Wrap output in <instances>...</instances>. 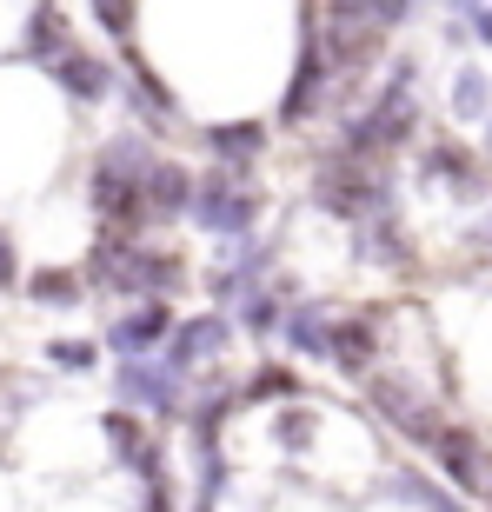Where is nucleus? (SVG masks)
<instances>
[{
	"mask_svg": "<svg viewBox=\"0 0 492 512\" xmlns=\"http://www.w3.org/2000/svg\"><path fill=\"white\" fill-rule=\"evenodd\" d=\"M286 346L300 353V360H326V346H333V320H326L320 300H300L286 313Z\"/></svg>",
	"mask_w": 492,
	"mask_h": 512,
	"instance_id": "17",
	"label": "nucleus"
},
{
	"mask_svg": "<svg viewBox=\"0 0 492 512\" xmlns=\"http://www.w3.org/2000/svg\"><path fill=\"white\" fill-rule=\"evenodd\" d=\"M47 67H54V80H60V87H67L74 100H87V107L114 94V67H107L100 54H87V47H67V54L47 60Z\"/></svg>",
	"mask_w": 492,
	"mask_h": 512,
	"instance_id": "15",
	"label": "nucleus"
},
{
	"mask_svg": "<svg viewBox=\"0 0 492 512\" xmlns=\"http://www.w3.org/2000/svg\"><path fill=\"white\" fill-rule=\"evenodd\" d=\"M486 506H492V499H486Z\"/></svg>",
	"mask_w": 492,
	"mask_h": 512,
	"instance_id": "34",
	"label": "nucleus"
},
{
	"mask_svg": "<svg viewBox=\"0 0 492 512\" xmlns=\"http://www.w3.org/2000/svg\"><path fill=\"white\" fill-rule=\"evenodd\" d=\"M419 173L439 180L446 193H459V200H479V193H486V167H479V153L459 147V140H446V133L419 147Z\"/></svg>",
	"mask_w": 492,
	"mask_h": 512,
	"instance_id": "9",
	"label": "nucleus"
},
{
	"mask_svg": "<svg viewBox=\"0 0 492 512\" xmlns=\"http://www.w3.org/2000/svg\"><path fill=\"white\" fill-rule=\"evenodd\" d=\"M379 20L366 14H346V7H326V60H333V74H366L379 60Z\"/></svg>",
	"mask_w": 492,
	"mask_h": 512,
	"instance_id": "6",
	"label": "nucleus"
},
{
	"mask_svg": "<svg viewBox=\"0 0 492 512\" xmlns=\"http://www.w3.org/2000/svg\"><path fill=\"white\" fill-rule=\"evenodd\" d=\"M20 280V266H14V247H7V233H0V293Z\"/></svg>",
	"mask_w": 492,
	"mask_h": 512,
	"instance_id": "29",
	"label": "nucleus"
},
{
	"mask_svg": "<svg viewBox=\"0 0 492 512\" xmlns=\"http://www.w3.org/2000/svg\"><path fill=\"white\" fill-rule=\"evenodd\" d=\"M87 273L107 293H127V300H173L187 286V266L173 260V253L147 247V240H127V233H100Z\"/></svg>",
	"mask_w": 492,
	"mask_h": 512,
	"instance_id": "1",
	"label": "nucleus"
},
{
	"mask_svg": "<svg viewBox=\"0 0 492 512\" xmlns=\"http://www.w3.org/2000/svg\"><path fill=\"white\" fill-rule=\"evenodd\" d=\"M47 360L67 366V373H87V366H94L100 353H94V340H54V346H47Z\"/></svg>",
	"mask_w": 492,
	"mask_h": 512,
	"instance_id": "27",
	"label": "nucleus"
},
{
	"mask_svg": "<svg viewBox=\"0 0 492 512\" xmlns=\"http://www.w3.org/2000/svg\"><path fill=\"white\" fill-rule=\"evenodd\" d=\"M173 326H180V320H173V306H167V300H140L127 320H114L107 346H114L120 360H147L160 340H173Z\"/></svg>",
	"mask_w": 492,
	"mask_h": 512,
	"instance_id": "12",
	"label": "nucleus"
},
{
	"mask_svg": "<svg viewBox=\"0 0 492 512\" xmlns=\"http://www.w3.org/2000/svg\"><path fill=\"white\" fill-rule=\"evenodd\" d=\"M27 293H34L40 306H80V280H74V273H60V266L34 273V280H27Z\"/></svg>",
	"mask_w": 492,
	"mask_h": 512,
	"instance_id": "24",
	"label": "nucleus"
},
{
	"mask_svg": "<svg viewBox=\"0 0 492 512\" xmlns=\"http://www.w3.org/2000/svg\"><path fill=\"white\" fill-rule=\"evenodd\" d=\"M366 399H373V413L393 426V433H406L419 446V453H433L439 446V433H446V419L433 413V399L419 393L413 380H399V373H373L366 380Z\"/></svg>",
	"mask_w": 492,
	"mask_h": 512,
	"instance_id": "4",
	"label": "nucleus"
},
{
	"mask_svg": "<svg viewBox=\"0 0 492 512\" xmlns=\"http://www.w3.org/2000/svg\"><path fill=\"white\" fill-rule=\"evenodd\" d=\"M433 459L446 466V479H453L466 499H492V453L479 446V433H466V426H446L433 446Z\"/></svg>",
	"mask_w": 492,
	"mask_h": 512,
	"instance_id": "7",
	"label": "nucleus"
},
{
	"mask_svg": "<svg viewBox=\"0 0 492 512\" xmlns=\"http://www.w3.org/2000/svg\"><path fill=\"white\" fill-rule=\"evenodd\" d=\"M94 14H100V27H107L114 40L133 34V0H94Z\"/></svg>",
	"mask_w": 492,
	"mask_h": 512,
	"instance_id": "28",
	"label": "nucleus"
},
{
	"mask_svg": "<svg viewBox=\"0 0 492 512\" xmlns=\"http://www.w3.org/2000/svg\"><path fill=\"white\" fill-rule=\"evenodd\" d=\"M313 439H320V413L313 406H273V446L280 453H313Z\"/></svg>",
	"mask_w": 492,
	"mask_h": 512,
	"instance_id": "19",
	"label": "nucleus"
},
{
	"mask_svg": "<svg viewBox=\"0 0 492 512\" xmlns=\"http://www.w3.org/2000/svg\"><path fill=\"white\" fill-rule=\"evenodd\" d=\"M386 493H399L406 506H419V512H466L446 486H433V479H419V473H393V479H386Z\"/></svg>",
	"mask_w": 492,
	"mask_h": 512,
	"instance_id": "22",
	"label": "nucleus"
},
{
	"mask_svg": "<svg viewBox=\"0 0 492 512\" xmlns=\"http://www.w3.org/2000/svg\"><path fill=\"white\" fill-rule=\"evenodd\" d=\"M67 47H74V40H67V14H60L54 0L34 7V20H27V54L34 60H60Z\"/></svg>",
	"mask_w": 492,
	"mask_h": 512,
	"instance_id": "20",
	"label": "nucleus"
},
{
	"mask_svg": "<svg viewBox=\"0 0 492 512\" xmlns=\"http://www.w3.org/2000/svg\"><path fill=\"white\" fill-rule=\"evenodd\" d=\"M100 426H107L114 459L127 466V473H140V486H167V453H160V439H153L140 419H133V413H107Z\"/></svg>",
	"mask_w": 492,
	"mask_h": 512,
	"instance_id": "10",
	"label": "nucleus"
},
{
	"mask_svg": "<svg viewBox=\"0 0 492 512\" xmlns=\"http://www.w3.org/2000/svg\"><path fill=\"white\" fill-rule=\"evenodd\" d=\"M313 200H320L326 213H340V220H360V227L399 207L393 173L373 167V160H353V153H340V147L313 167Z\"/></svg>",
	"mask_w": 492,
	"mask_h": 512,
	"instance_id": "2",
	"label": "nucleus"
},
{
	"mask_svg": "<svg viewBox=\"0 0 492 512\" xmlns=\"http://www.w3.org/2000/svg\"><path fill=\"white\" fill-rule=\"evenodd\" d=\"M326 360L340 366L346 380H373L379 373V333L366 313H353V320H333V346H326Z\"/></svg>",
	"mask_w": 492,
	"mask_h": 512,
	"instance_id": "14",
	"label": "nucleus"
},
{
	"mask_svg": "<svg viewBox=\"0 0 492 512\" xmlns=\"http://www.w3.org/2000/svg\"><path fill=\"white\" fill-rule=\"evenodd\" d=\"M207 147L220 167H246L253 173V160L266 153V127L260 120H233V127H207Z\"/></svg>",
	"mask_w": 492,
	"mask_h": 512,
	"instance_id": "16",
	"label": "nucleus"
},
{
	"mask_svg": "<svg viewBox=\"0 0 492 512\" xmlns=\"http://www.w3.org/2000/svg\"><path fill=\"white\" fill-rule=\"evenodd\" d=\"M360 253L379 260V266H413V240H406V227H399V213L366 220V227H360Z\"/></svg>",
	"mask_w": 492,
	"mask_h": 512,
	"instance_id": "18",
	"label": "nucleus"
},
{
	"mask_svg": "<svg viewBox=\"0 0 492 512\" xmlns=\"http://www.w3.org/2000/svg\"><path fill=\"white\" fill-rule=\"evenodd\" d=\"M293 393H300V373L293 366H260L240 386V399H253V406H293Z\"/></svg>",
	"mask_w": 492,
	"mask_h": 512,
	"instance_id": "21",
	"label": "nucleus"
},
{
	"mask_svg": "<svg viewBox=\"0 0 492 512\" xmlns=\"http://www.w3.org/2000/svg\"><path fill=\"white\" fill-rule=\"evenodd\" d=\"M453 114L459 120H486L492 114V80H486V67H459V74H453Z\"/></svg>",
	"mask_w": 492,
	"mask_h": 512,
	"instance_id": "23",
	"label": "nucleus"
},
{
	"mask_svg": "<svg viewBox=\"0 0 492 512\" xmlns=\"http://www.w3.org/2000/svg\"><path fill=\"white\" fill-rule=\"evenodd\" d=\"M127 74H133V87H140V100H147L153 114H173V87H167L160 74H153V67H147L140 54H127Z\"/></svg>",
	"mask_w": 492,
	"mask_h": 512,
	"instance_id": "25",
	"label": "nucleus"
},
{
	"mask_svg": "<svg viewBox=\"0 0 492 512\" xmlns=\"http://www.w3.org/2000/svg\"><path fill=\"white\" fill-rule=\"evenodd\" d=\"M140 512H173V493H167V486H147V499H140Z\"/></svg>",
	"mask_w": 492,
	"mask_h": 512,
	"instance_id": "30",
	"label": "nucleus"
},
{
	"mask_svg": "<svg viewBox=\"0 0 492 512\" xmlns=\"http://www.w3.org/2000/svg\"><path fill=\"white\" fill-rule=\"evenodd\" d=\"M114 393L127 399V406H140V413H153V419L187 413V373H173L167 360H120Z\"/></svg>",
	"mask_w": 492,
	"mask_h": 512,
	"instance_id": "5",
	"label": "nucleus"
},
{
	"mask_svg": "<svg viewBox=\"0 0 492 512\" xmlns=\"http://www.w3.org/2000/svg\"><path fill=\"white\" fill-rule=\"evenodd\" d=\"M486 160H492V120H486Z\"/></svg>",
	"mask_w": 492,
	"mask_h": 512,
	"instance_id": "33",
	"label": "nucleus"
},
{
	"mask_svg": "<svg viewBox=\"0 0 492 512\" xmlns=\"http://www.w3.org/2000/svg\"><path fill=\"white\" fill-rule=\"evenodd\" d=\"M246 326L253 333H286V306H280V293H246Z\"/></svg>",
	"mask_w": 492,
	"mask_h": 512,
	"instance_id": "26",
	"label": "nucleus"
},
{
	"mask_svg": "<svg viewBox=\"0 0 492 512\" xmlns=\"http://www.w3.org/2000/svg\"><path fill=\"white\" fill-rule=\"evenodd\" d=\"M473 34H479V40L492 47V7H479V14H473Z\"/></svg>",
	"mask_w": 492,
	"mask_h": 512,
	"instance_id": "31",
	"label": "nucleus"
},
{
	"mask_svg": "<svg viewBox=\"0 0 492 512\" xmlns=\"http://www.w3.org/2000/svg\"><path fill=\"white\" fill-rule=\"evenodd\" d=\"M193 193H200V180H193L180 160H153V173H147V220H153V227L187 220V213H193Z\"/></svg>",
	"mask_w": 492,
	"mask_h": 512,
	"instance_id": "13",
	"label": "nucleus"
},
{
	"mask_svg": "<svg viewBox=\"0 0 492 512\" xmlns=\"http://www.w3.org/2000/svg\"><path fill=\"white\" fill-rule=\"evenodd\" d=\"M260 213H266V193L253 187V173H246V167H213V173H200V193H193V220H200V233H213V240L240 247L246 233L260 227Z\"/></svg>",
	"mask_w": 492,
	"mask_h": 512,
	"instance_id": "3",
	"label": "nucleus"
},
{
	"mask_svg": "<svg viewBox=\"0 0 492 512\" xmlns=\"http://www.w3.org/2000/svg\"><path fill=\"white\" fill-rule=\"evenodd\" d=\"M233 346V320L227 313H193V320L173 326V340H167V366L173 373H200L207 360H220Z\"/></svg>",
	"mask_w": 492,
	"mask_h": 512,
	"instance_id": "8",
	"label": "nucleus"
},
{
	"mask_svg": "<svg viewBox=\"0 0 492 512\" xmlns=\"http://www.w3.org/2000/svg\"><path fill=\"white\" fill-rule=\"evenodd\" d=\"M473 240H479V247H492V207H486V220L473 227Z\"/></svg>",
	"mask_w": 492,
	"mask_h": 512,
	"instance_id": "32",
	"label": "nucleus"
},
{
	"mask_svg": "<svg viewBox=\"0 0 492 512\" xmlns=\"http://www.w3.org/2000/svg\"><path fill=\"white\" fill-rule=\"evenodd\" d=\"M326 74H333V60H326L320 34L306 27L300 40V74H293V87H286V107H280V127H300V120L320 114V94H326Z\"/></svg>",
	"mask_w": 492,
	"mask_h": 512,
	"instance_id": "11",
	"label": "nucleus"
}]
</instances>
